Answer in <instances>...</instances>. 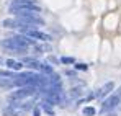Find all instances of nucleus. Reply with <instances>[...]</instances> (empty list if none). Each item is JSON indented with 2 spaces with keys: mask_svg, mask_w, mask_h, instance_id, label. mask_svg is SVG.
<instances>
[{
  "mask_svg": "<svg viewBox=\"0 0 121 116\" xmlns=\"http://www.w3.org/2000/svg\"><path fill=\"white\" fill-rule=\"evenodd\" d=\"M38 92L36 87H20L18 90H15L13 93L8 95V101H20V100H26V98L33 97Z\"/></svg>",
  "mask_w": 121,
  "mask_h": 116,
  "instance_id": "1",
  "label": "nucleus"
},
{
  "mask_svg": "<svg viewBox=\"0 0 121 116\" xmlns=\"http://www.w3.org/2000/svg\"><path fill=\"white\" fill-rule=\"evenodd\" d=\"M20 31H21V34H25L28 38H33V39H38V41H46V43L52 41V38L48 33H43L38 28H21Z\"/></svg>",
  "mask_w": 121,
  "mask_h": 116,
  "instance_id": "2",
  "label": "nucleus"
},
{
  "mask_svg": "<svg viewBox=\"0 0 121 116\" xmlns=\"http://www.w3.org/2000/svg\"><path fill=\"white\" fill-rule=\"evenodd\" d=\"M121 103V98L116 95V93H111L110 97L106 98V100H103V103H101V110H100V113H110V111H113L118 105Z\"/></svg>",
  "mask_w": 121,
  "mask_h": 116,
  "instance_id": "3",
  "label": "nucleus"
},
{
  "mask_svg": "<svg viewBox=\"0 0 121 116\" xmlns=\"http://www.w3.org/2000/svg\"><path fill=\"white\" fill-rule=\"evenodd\" d=\"M28 10H33V12H38V13L41 12L39 5H36V3H25V5H10V8H8V12H10V13H15V15H18V13H23V12H28Z\"/></svg>",
  "mask_w": 121,
  "mask_h": 116,
  "instance_id": "4",
  "label": "nucleus"
},
{
  "mask_svg": "<svg viewBox=\"0 0 121 116\" xmlns=\"http://www.w3.org/2000/svg\"><path fill=\"white\" fill-rule=\"evenodd\" d=\"M115 90V83L113 82H106L103 87H101L100 90H97V98H105V97H108L111 92Z\"/></svg>",
  "mask_w": 121,
  "mask_h": 116,
  "instance_id": "5",
  "label": "nucleus"
},
{
  "mask_svg": "<svg viewBox=\"0 0 121 116\" xmlns=\"http://www.w3.org/2000/svg\"><path fill=\"white\" fill-rule=\"evenodd\" d=\"M2 26L7 28V30H15V28H20V30H21V28H25V25L20 23L17 18H15V20H12V18L3 20V21H2Z\"/></svg>",
  "mask_w": 121,
  "mask_h": 116,
  "instance_id": "6",
  "label": "nucleus"
},
{
  "mask_svg": "<svg viewBox=\"0 0 121 116\" xmlns=\"http://www.w3.org/2000/svg\"><path fill=\"white\" fill-rule=\"evenodd\" d=\"M5 65H7L8 69H12L13 72H21V69L25 67V65H23V62L15 60V59H7V60H5Z\"/></svg>",
  "mask_w": 121,
  "mask_h": 116,
  "instance_id": "7",
  "label": "nucleus"
},
{
  "mask_svg": "<svg viewBox=\"0 0 121 116\" xmlns=\"http://www.w3.org/2000/svg\"><path fill=\"white\" fill-rule=\"evenodd\" d=\"M23 65L28 67V69H33V70H38V72H39L41 62H39V60H36L35 57H25V59H23Z\"/></svg>",
  "mask_w": 121,
  "mask_h": 116,
  "instance_id": "8",
  "label": "nucleus"
},
{
  "mask_svg": "<svg viewBox=\"0 0 121 116\" xmlns=\"http://www.w3.org/2000/svg\"><path fill=\"white\" fill-rule=\"evenodd\" d=\"M39 74H44V75H52V74H54V67H52V65H49L48 62H41Z\"/></svg>",
  "mask_w": 121,
  "mask_h": 116,
  "instance_id": "9",
  "label": "nucleus"
},
{
  "mask_svg": "<svg viewBox=\"0 0 121 116\" xmlns=\"http://www.w3.org/2000/svg\"><path fill=\"white\" fill-rule=\"evenodd\" d=\"M39 108H43V110H44L49 116H54V108H52V105H51L49 101H46V100H44V101L39 105Z\"/></svg>",
  "mask_w": 121,
  "mask_h": 116,
  "instance_id": "10",
  "label": "nucleus"
},
{
  "mask_svg": "<svg viewBox=\"0 0 121 116\" xmlns=\"http://www.w3.org/2000/svg\"><path fill=\"white\" fill-rule=\"evenodd\" d=\"M82 113H83L85 116H95L97 115V110H95L93 106H85V108L82 110Z\"/></svg>",
  "mask_w": 121,
  "mask_h": 116,
  "instance_id": "11",
  "label": "nucleus"
},
{
  "mask_svg": "<svg viewBox=\"0 0 121 116\" xmlns=\"http://www.w3.org/2000/svg\"><path fill=\"white\" fill-rule=\"evenodd\" d=\"M59 60H60V64H65V65H69V64H75V59H74V57H65V56H64V57H60Z\"/></svg>",
  "mask_w": 121,
  "mask_h": 116,
  "instance_id": "12",
  "label": "nucleus"
},
{
  "mask_svg": "<svg viewBox=\"0 0 121 116\" xmlns=\"http://www.w3.org/2000/svg\"><path fill=\"white\" fill-rule=\"evenodd\" d=\"M25 3H35V0H12V5H25Z\"/></svg>",
  "mask_w": 121,
  "mask_h": 116,
  "instance_id": "13",
  "label": "nucleus"
},
{
  "mask_svg": "<svg viewBox=\"0 0 121 116\" xmlns=\"http://www.w3.org/2000/svg\"><path fill=\"white\" fill-rule=\"evenodd\" d=\"M75 69L85 72V70H88V65H87V64H83V62H75Z\"/></svg>",
  "mask_w": 121,
  "mask_h": 116,
  "instance_id": "14",
  "label": "nucleus"
},
{
  "mask_svg": "<svg viewBox=\"0 0 121 116\" xmlns=\"http://www.w3.org/2000/svg\"><path fill=\"white\" fill-rule=\"evenodd\" d=\"M59 59L57 57H54V56H49V57H48V64H52V65H59Z\"/></svg>",
  "mask_w": 121,
  "mask_h": 116,
  "instance_id": "15",
  "label": "nucleus"
},
{
  "mask_svg": "<svg viewBox=\"0 0 121 116\" xmlns=\"http://www.w3.org/2000/svg\"><path fill=\"white\" fill-rule=\"evenodd\" d=\"M33 116H41V108L39 106H35V108H33Z\"/></svg>",
  "mask_w": 121,
  "mask_h": 116,
  "instance_id": "16",
  "label": "nucleus"
},
{
  "mask_svg": "<svg viewBox=\"0 0 121 116\" xmlns=\"http://www.w3.org/2000/svg\"><path fill=\"white\" fill-rule=\"evenodd\" d=\"M65 75H69V77H74V75H75V72H74V70H67V72H65Z\"/></svg>",
  "mask_w": 121,
  "mask_h": 116,
  "instance_id": "17",
  "label": "nucleus"
},
{
  "mask_svg": "<svg viewBox=\"0 0 121 116\" xmlns=\"http://www.w3.org/2000/svg\"><path fill=\"white\" fill-rule=\"evenodd\" d=\"M115 93H116V95H118V97L121 98V87H120V88H118V90H116V92H115Z\"/></svg>",
  "mask_w": 121,
  "mask_h": 116,
  "instance_id": "18",
  "label": "nucleus"
},
{
  "mask_svg": "<svg viewBox=\"0 0 121 116\" xmlns=\"http://www.w3.org/2000/svg\"><path fill=\"white\" fill-rule=\"evenodd\" d=\"M108 116H116V115H113V113H111V115H108Z\"/></svg>",
  "mask_w": 121,
  "mask_h": 116,
  "instance_id": "19",
  "label": "nucleus"
}]
</instances>
